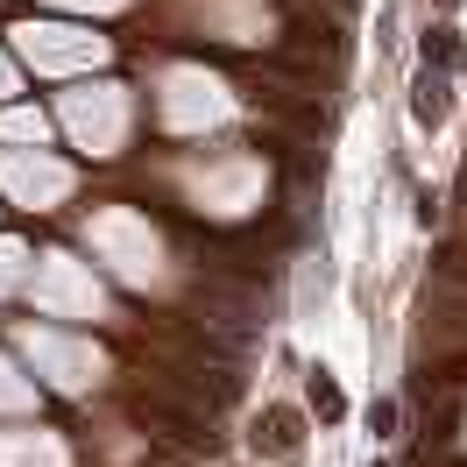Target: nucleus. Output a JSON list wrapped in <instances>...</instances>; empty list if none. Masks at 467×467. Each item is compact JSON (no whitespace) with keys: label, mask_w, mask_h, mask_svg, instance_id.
<instances>
[{"label":"nucleus","mask_w":467,"mask_h":467,"mask_svg":"<svg viewBox=\"0 0 467 467\" xmlns=\"http://www.w3.org/2000/svg\"><path fill=\"white\" fill-rule=\"evenodd\" d=\"M439 7H453V0H439Z\"/></svg>","instance_id":"423d86ee"},{"label":"nucleus","mask_w":467,"mask_h":467,"mask_svg":"<svg viewBox=\"0 0 467 467\" xmlns=\"http://www.w3.org/2000/svg\"><path fill=\"white\" fill-rule=\"evenodd\" d=\"M446 86H453L446 71H425V64H418V78H410V120H418V128H439V120H446Z\"/></svg>","instance_id":"f257e3e1"},{"label":"nucleus","mask_w":467,"mask_h":467,"mask_svg":"<svg viewBox=\"0 0 467 467\" xmlns=\"http://www.w3.org/2000/svg\"><path fill=\"white\" fill-rule=\"evenodd\" d=\"M376 432H382V439L397 432V397H382V404H376Z\"/></svg>","instance_id":"39448f33"},{"label":"nucleus","mask_w":467,"mask_h":467,"mask_svg":"<svg viewBox=\"0 0 467 467\" xmlns=\"http://www.w3.org/2000/svg\"><path fill=\"white\" fill-rule=\"evenodd\" d=\"M263 446H269V453H284V461H291V453H297V410H284V404L269 410V439H263Z\"/></svg>","instance_id":"7ed1b4c3"},{"label":"nucleus","mask_w":467,"mask_h":467,"mask_svg":"<svg viewBox=\"0 0 467 467\" xmlns=\"http://www.w3.org/2000/svg\"><path fill=\"white\" fill-rule=\"evenodd\" d=\"M312 404H319V418H340V410H348V404H340V389L326 382V368L312 376Z\"/></svg>","instance_id":"20e7f679"},{"label":"nucleus","mask_w":467,"mask_h":467,"mask_svg":"<svg viewBox=\"0 0 467 467\" xmlns=\"http://www.w3.org/2000/svg\"><path fill=\"white\" fill-rule=\"evenodd\" d=\"M461 57H467V43H461V29H453V22L425 36V71H446V78H453V71H461Z\"/></svg>","instance_id":"f03ea898"}]
</instances>
